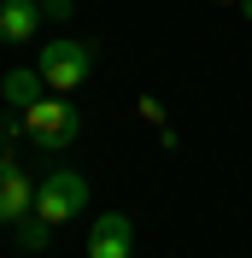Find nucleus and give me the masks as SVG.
I'll return each mask as SVG.
<instances>
[{
  "label": "nucleus",
  "instance_id": "5",
  "mask_svg": "<svg viewBox=\"0 0 252 258\" xmlns=\"http://www.w3.org/2000/svg\"><path fill=\"white\" fill-rule=\"evenodd\" d=\"M24 211H35V182L18 170V159L0 153V223H18Z\"/></svg>",
  "mask_w": 252,
  "mask_h": 258
},
{
  "label": "nucleus",
  "instance_id": "7",
  "mask_svg": "<svg viewBox=\"0 0 252 258\" xmlns=\"http://www.w3.org/2000/svg\"><path fill=\"white\" fill-rule=\"evenodd\" d=\"M0 94H6V106H18V112H24V106H35V100L47 94V82H41V71H35V64H12V71L0 77Z\"/></svg>",
  "mask_w": 252,
  "mask_h": 258
},
{
  "label": "nucleus",
  "instance_id": "11",
  "mask_svg": "<svg viewBox=\"0 0 252 258\" xmlns=\"http://www.w3.org/2000/svg\"><path fill=\"white\" fill-rule=\"evenodd\" d=\"M240 6H246V18H252V0H240Z\"/></svg>",
  "mask_w": 252,
  "mask_h": 258
},
{
  "label": "nucleus",
  "instance_id": "3",
  "mask_svg": "<svg viewBox=\"0 0 252 258\" xmlns=\"http://www.w3.org/2000/svg\"><path fill=\"white\" fill-rule=\"evenodd\" d=\"M35 211L47 217V223H71L88 211V176L82 170H47V176L35 182Z\"/></svg>",
  "mask_w": 252,
  "mask_h": 258
},
{
  "label": "nucleus",
  "instance_id": "1",
  "mask_svg": "<svg viewBox=\"0 0 252 258\" xmlns=\"http://www.w3.org/2000/svg\"><path fill=\"white\" fill-rule=\"evenodd\" d=\"M18 129H24V141L41 147V153H65V147L82 135V112L71 106V94H41L35 106L18 112Z\"/></svg>",
  "mask_w": 252,
  "mask_h": 258
},
{
  "label": "nucleus",
  "instance_id": "4",
  "mask_svg": "<svg viewBox=\"0 0 252 258\" xmlns=\"http://www.w3.org/2000/svg\"><path fill=\"white\" fill-rule=\"evenodd\" d=\"M135 252V223L129 211H100L88 229V258H129Z\"/></svg>",
  "mask_w": 252,
  "mask_h": 258
},
{
  "label": "nucleus",
  "instance_id": "6",
  "mask_svg": "<svg viewBox=\"0 0 252 258\" xmlns=\"http://www.w3.org/2000/svg\"><path fill=\"white\" fill-rule=\"evenodd\" d=\"M47 18H41V0H6L0 6V41H30Z\"/></svg>",
  "mask_w": 252,
  "mask_h": 258
},
{
  "label": "nucleus",
  "instance_id": "2",
  "mask_svg": "<svg viewBox=\"0 0 252 258\" xmlns=\"http://www.w3.org/2000/svg\"><path fill=\"white\" fill-rule=\"evenodd\" d=\"M35 71H41V82H47L53 94H71V88H82V82L94 77V47L88 41H47L41 47V59H35Z\"/></svg>",
  "mask_w": 252,
  "mask_h": 258
},
{
  "label": "nucleus",
  "instance_id": "8",
  "mask_svg": "<svg viewBox=\"0 0 252 258\" xmlns=\"http://www.w3.org/2000/svg\"><path fill=\"white\" fill-rule=\"evenodd\" d=\"M18 246H24V252H47L53 246V223L41 211H24V217H18Z\"/></svg>",
  "mask_w": 252,
  "mask_h": 258
},
{
  "label": "nucleus",
  "instance_id": "10",
  "mask_svg": "<svg viewBox=\"0 0 252 258\" xmlns=\"http://www.w3.org/2000/svg\"><path fill=\"white\" fill-rule=\"evenodd\" d=\"M41 18H71V0H41Z\"/></svg>",
  "mask_w": 252,
  "mask_h": 258
},
{
  "label": "nucleus",
  "instance_id": "9",
  "mask_svg": "<svg viewBox=\"0 0 252 258\" xmlns=\"http://www.w3.org/2000/svg\"><path fill=\"white\" fill-rule=\"evenodd\" d=\"M135 112H141V117H147V123H158V129H164V106H158V100H153V94H141V100H135Z\"/></svg>",
  "mask_w": 252,
  "mask_h": 258
},
{
  "label": "nucleus",
  "instance_id": "12",
  "mask_svg": "<svg viewBox=\"0 0 252 258\" xmlns=\"http://www.w3.org/2000/svg\"><path fill=\"white\" fill-rule=\"evenodd\" d=\"M223 6H240V0H223Z\"/></svg>",
  "mask_w": 252,
  "mask_h": 258
}]
</instances>
